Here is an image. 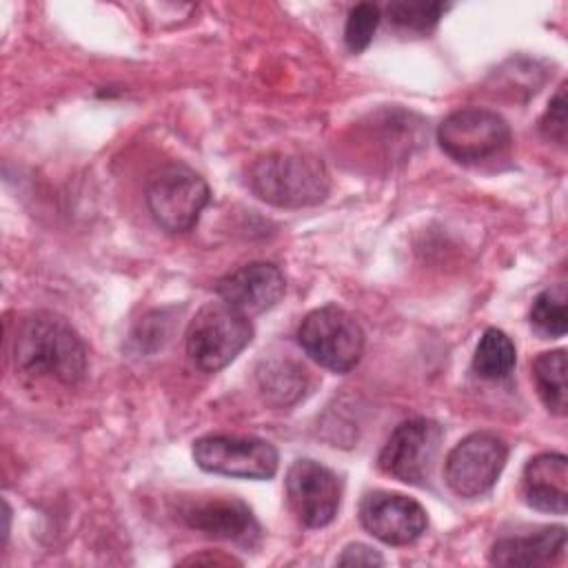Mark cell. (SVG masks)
<instances>
[{"instance_id": "obj_1", "label": "cell", "mask_w": 568, "mask_h": 568, "mask_svg": "<svg viewBox=\"0 0 568 568\" xmlns=\"http://www.w3.org/2000/svg\"><path fill=\"white\" fill-rule=\"evenodd\" d=\"M16 366L31 377H47L67 386L87 373V346L60 315L40 311L24 317L13 337Z\"/></svg>"}, {"instance_id": "obj_2", "label": "cell", "mask_w": 568, "mask_h": 568, "mask_svg": "<svg viewBox=\"0 0 568 568\" xmlns=\"http://www.w3.org/2000/svg\"><path fill=\"white\" fill-rule=\"evenodd\" d=\"M248 182L260 200L282 209L320 204L331 189L324 162L300 153H271L255 160Z\"/></svg>"}, {"instance_id": "obj_3", "label": "cell", "mask_w": 568, "mask_h": 568, "mask_svg": "<svg viewBox=\"0 0 568 568\" xmlns=\"http://www.w3.org/2000/svg\"><path fill=\"white\" fill-rule=\"evenodd\" d=\"M253 339L251 320L226 302H206L189 322L186 355L204 373L229 366Z\"/></svg>"}, {"instance_id": "obj_4", "label": "cell", "mask_w": 568, "mask_h": 568, "mask_svg": "<svg viewBox=\"0 0 568 568\" xmlns=\"http://www.w3.org/2000/svg\"><path fill=\"white\" fill-rule=\"evenodd\" d=\"M297 342L315 364L333 373L353 371L364 353L359 322L335 304L311 311L297 328Z\"/></svg>"}, {"instance_id": "obj_5", "label": "cell", "mask_w": 568, "mask_h": 568, "mask_svg": "<svg viewBox=\"0 0 568 568\" xmlns=\"http://www.w3.org/2000/svg\"><path fill=\"white\" fill-rule=\"evenodd\" d=\"M209 197L211 191L204 178L182 164L160 169L146 184V206L166 233L191 231Z\"/></svg>"}, {"instance_id": "obj_6", "label": "cell", "mask_w": 568, "mask_h": 568, "mask_svg": "<svg viewBox=\"0 0 568 568\" xmlns=\"http://www.w3.org/2000/svg\"><path fill=\"white\" fill-rule=\"evenodd\" d=\"M437 142L450 160L459 164H479L508 149L510 129L495 111L464 106L439 122Z\"/></svg>"}, {"instance_id": "obj_7", "label": "cell", "mask_w": 568, "mask_h": 568, "mask_svg": "<svg viewBox=\"0 0 568 568\" xmlns=\"http://www.w3.org/2000/svg\"><path fill=\"white\" fill-rule=\"evenodd\" d=\"M444 428L428 417H413L395 426L379 450L377 466L410 486H426L442 448Z\"/></svg>"}, {"instance_id": "obj_8", "label": "cell", "mask_w": 568, "mask_h": 568, "mask_svg": "<svg viewBox=\"0 0 568 568\" xmlns=\"http://www.w3.org/2000/svg\"><path fill=\"white\" fill-rule=\"evenodd\" d=\"M508 459V444L488 430H477L453 446L444 464L446 486L462 499L486 495Z\"/></svg>"}, {"instance_id": "obj_9", "label": "cell", "mask_w": 568, "mask_h": 568, "mask_svg": "<svg viewBox=\"0 0 568 568\" xmlns=\"http://www.w3.org/2000/svg\"><path fill=\"white\" fill-rule=\"evenodd\" d=\"M195 464L215 475L242 479H268L277 473V450L260 437L206 435L193 442Z\"/></svg>"}, {"instance_id": "obj_10", "label": "cell", "mask_w": 568, "mask_h": 568, "mask_svg": "<svg viewBox=\"0 0 568 568\" xmlns=\"http://www.w3.org/2000/svg\"><path fill=\"white\" fill-rule=\"evenodd\" d=\"M286 499L295 519L306 528L328 526L342 501L339 477L315 459H295L286 470Z\"/></svg>"}, {"instance_id": "obj_11", "label": "cell", "mask_w": 568, "mask_h": 568, "mask_svg": "<svg viewBox=\"0 0 568 568\" xmlns=\"http://www.w3.org/2000/svg\"><path fill=\"white\" fill-rule=\"evenodd\" d=\"M359 521L375 539L388 546H408L428 526L426 510L419 501L388 490H373L362 497Z\"/></svg>"}, {"instance_id": "obj_12", "label": "cell", "mask_w": 568, "mask_h": 568, "mask_svg": "<svg viewBox=\"0 0 568 568\" xmlns=\"http://www.w3.org/2000/svg\"><path fill=\"white\" fill-rule=\"evenodd\" d=\"M178 517L193 530L248 548L260 541L262 532L251 508L237 497L184 499L178 508Z\"/></svg>"}, {"instance_id": "obj_13", "label": "cell", "mask_w": 568, "mask_h": 568, "mask_svg": "<svg viewBox=\"0 0 568 568\" xmlns=\"http://www.w3.org/2000/svg\"><path fill=\"white\" fill-rule=\"evenodd\" d=\"M284 291L286 280L271 262H251L240 266L237 271L224 275L215 286L217 297L246 317L273 308L284 297Z\"/></svg>"}, {"instance_id": "obj_14", "label": "cell", "mask_w": 568, "mask_h": 568, "mask_svg": "<svg viewBox=\"0 0 568 568\" xmlns=\"http://www.w3.org/2000/svg\"><path fill=\"white\" fill-rule=\"evenodd\" d=\"M521 493L528 506L566 515L568 508V459L561 453H541L528 459L521 475Z\"/></svg>"}, {"instance_id": "obj_15", "label": "cell", "mask_w": 568, "mask_h": 568, "mask_svg": "<svg viewBox=\"0 0 568 568\" xmlns=\"http://www.w3.org/2000/svg\"><path fill=\"white\" fill-rule=\"evenodd\" d=\"M566 528L546 526L530 535L501 537L490 548V564L495 566H550L564 557Z\"/></svg>"}, {"instance_id": "obj_16", "label": "cell", "mask_w": 568, "mask_h": 568, "mask_svg": "<svg viewBox=\"0 0 568 568\" xmlns=\"http://www.w3.org/2000/svg\"><path fill=\"white\" fill-rule=\"evenodd\" d=\"M532 379L537 386V393L544 402V406L557 415L564 417L568 408L566 397V351H546L539 353L532 362Z\"/></svg>"}, {"instance_id": "obj_17", "label": "cell", "mask_w": 568, "mask_h": 568, "mask_svg": "<svg viewBox=\"0 0 568 568\" xmlns=\"http://www.w3.org/2000/svg\"><path fill=\"white\" fill-rule=\"evenodd\" d=\"M517 364L513 339L499 328H486L473 355V368L481 379H506Z\"/></svg>"}, {"instance_id": "obj_18", "label": "cell", "mask_w": 568, "mask_h": 568, "mask_svg": "<svg viewBox=\"0 0 568 568\" xmlns=\"http://www.w3.org/2000/svg\"><path fill=\"white\" fill-rule=\"evenodd\" d=\"M568 288L564 282L544 288L530 306V324L546 337H561L568 331Z\"/></svg>"}, {"instance_id": "obj_19", "label": "cell", "mask_w": 568, "mask_h": 568, "mask_svg": "<svg viewBox=\"0 0 568 568\" xmlns=\"http://www.w3.org/2000/svg\"><path fill=\"white\" fill-rule=\"evenodd\" d=\"M448 4L444 2H422V0H404L390 2L386 7V16L393 27L408 33H428L439 18L446 13Z\"/></svg>"}, {"instance_id": "obj_20", "label": "cell", "mask_w": 568, "mask_h": 568, "mask_svg": "<svg viewBox=\"0 0 568 568\" xmlns=\"http://www.w3.org/2000/svg\"><path fill=\"white\" fill-rule=\"evenodd\" d=\"M257 377L264 395H275L277 404H288L297 399L304 386L302 371L288 362H268L266 371L260 368Z\"/></svg>"}, {"instance_id": "obj_21", "label": "cell", "mask_w": 568, "mask_h": 568, "mask_svg": "<svg viewBox=\"0 0 568 568\" xmlns=\"http://www.w3.org/2000/svg\"><path fill=\"white\" fill-rule=\"evenodd\" d=\"M379 20H382V11L377 4H371V2H359L348 11L346 27H344V42L351 53H359L371 44L379 27Z\"/></svg>"}, {"instance_id": "obj_22", "label": "cell", "mask_w": 568, "mask_h": 568, "mask_svg": "<svg viewBox=\"0 0 568 568\" xmlns=\"http://www.w3.org/2000/svg\"><path fill=\"white\" fill-rule=\"evenodd\" d=\"M539 129L550 142H557L559 146L566 144V82L550 98L548 109L541 115Z\"/></svg>"}, {"instance_id": "obj_23", "label": "cell", "mask_w": 568, "mask_h": 568, "mask_svg": "<svg viewBox=\"0 0 568 568\" xmlns=\"http://www.w3.org/2000/svg\"><path fill=\"white\" fill-rule=\"evenodd\" d=\"M339 566H382L384 557L366 544H348L337 557Z\"/></svg>"}]
</instances>
